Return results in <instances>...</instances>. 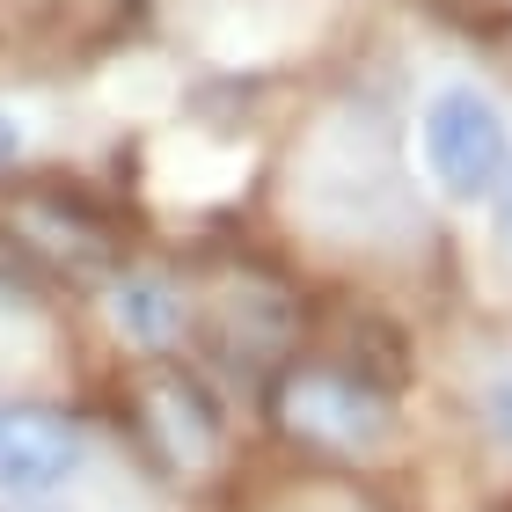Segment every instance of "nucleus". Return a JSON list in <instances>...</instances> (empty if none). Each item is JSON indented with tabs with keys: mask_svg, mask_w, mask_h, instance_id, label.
Returning <instances> with one entry per match:
<instances>
[{
	"mask_svg": "<svg viewBox=\"0 0 512 512\" xmlns=\"http://www.w3.org/2000/svg\"><path fill=\"white\" fill-rule=\"evenodd\" d=\"M118 330L132 344H176L183 337V293L169 278H118Z\"/></svg>",
	"mask_w": 512,
	"mask_h": 512,
	"instance_id": "39448f33",
	"label": "nucleus"
},
{
	"mask_svg": "<svg viewBox=\"0 0 512 512\" xmlns=\"http://www.w3.org/2000/svg\"><path fill=\"white\" fill-rule=\"evenodd\" d=\"M505 154H512V139H505V118H498V103L483 96V88L454 81L425 103V169L447 198H461V205L491 198Z\"/></svg>",
	"mask_w": 512,
	"mask_h": 512,
	"instance_id": "f03ea898",
	"label": "nucleus"
},
{
	"mask_svg": "<svg viewBox=\"0 0 512 512\" xmlns=\"http://www.w3.org/2000/svg\"><path fill=\"white\" fill-rule=\"evenodd\" d=\"M491 205H498V242L512 249V154H505V169H498V183H491Z\"/></svg>",
	"mask_w": 512,
	"mask_h": 512,
	"instance_id": "0eeeda50",
	"label": "nucleus"
},
{
	"mask_svg": "<svg viewBox=\"0 0 512 512\" xmlns=\"http://www.w3.org/2000/svg\"><path fill=\"white\" fill-rule=\"evenodd\" d=\"M476 417H483V439L512 454V359H498L491 374L476 381Z\"/></svg>",
	"mask_w": 512,
	"mask_h": 512,
	"instance_id": "423d86ee",
	"label": "nucleus"
},
{
	"mask_svg": "<svg viewBox=\"0 0 512 512\" xmlns=\"http://www.w3.org/2000/svg\"><path fill=\"white\" fill-rule=\"evenodd\" d=\"M15 154H22V132H15V118H0V169H8Z\"/></svg>",
	"mask_w": 512,
	"mask_h": 512,
	"instance_id": "6e6552de",
	"label": "nucleus"
},
{
	"mask_svg": "<svg viewBox=\"0 0 512 512\" xmlns=\"http://www.w3.org/2000/svg\"><path fill=\"white\" fill-rule=\"evenodd\" d=\"M264 403H271L286 439H300V447H315V454H344V461L381 454L388 432H395V395L381 381L352 374V366H337V359L286 366Z\"/></svg>",
	"mask_w": 512,
	"mask_h": 512,
	"instance_id": "f257e3e1",
	"label": "nucleus"
},
{
	"mask_svg": "<svg viewBox=\"0 0 512 512\" xmlns=\"http://www.w3.org/2000/svg\"><path fill=\"white\" fill-rule=\"evenodd\" d=\"M88 461V425L44 395H8L0 403V498H44L74 483Z\"/></svg>",
	"mask_w": 512,
	"mask_h": 512,
	"instance_id": "7ed1b4c3",
	"label": "nucleus"
},
{
	"mask_svg": "<svg viewBox=\"0 0 512 512\" xmlns=\"http://www.w3.org/2000/svg\"><path fill=\"white\" fill-rule=\"evenodd\" d=\"M139 425H147V447L169 454L176 469H205L220 454V403L205 395L198 374H183L169 359L139 374Z\"/></svg>",
	"mask_w": 512,
	"mask_h": 512,
	"instance_id": "20e7f679",
	"label": "nucleus"
}]
</instances>
